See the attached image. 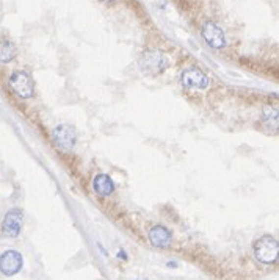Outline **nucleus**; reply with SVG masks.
<instances>
[{
	"label": "nucleus",
	"mask_w": 279,
	"mask_h": 280,
	"mask_svg": "<svg viewBox=\"0 0 279 280\" xmlns=\"http://www.w3.org/2000/svg\"><path fill=\"white\" fill-rule=\"evenodd\" d=\"M262 115H264V121L268 122V125H272V122H273V127L276 129L278 127V110L272 108L270 105H265L264 110H262Z\"/></svg>",
	"instance_id": "f8f14e48"
},
{
	"label": "nucleus",
	"mask_w": 279,
	"mask_h": 280,
	"mask_svg": "<svg viewBox=\"0 0 279 280\" xmlns=\"http://www.w3.org/2000/svg\"><path fill=\"white\" fill-rule=\"evenodd\" d=\"M203 38L204 41L213 49H223L226 46V36L225 31L221 30L215 22H205L203 25Z\"/></svg>",
	"instance_id": "6e6552de"
},
{
	"label": "nucleus",
	"mask_w": 279,
	"mask_h": 280,
	"mask_svg": "<svg viewBox=\"0 0 279 280\" xmlns=\"http://www.w3.org/2000/svg\"><path fill=\"white\" fill-rule=\"evenodd\" d=\"M22 230V211L19 209H11L5 214L2 221V233L8 238H16Z\"/></svg>",
	"instance_id": "0eeeda50"
},
{
	"label": "nucleus",
	"mask_w": 279,
	"mask_h": 280,
	"mask_svg": "<svg viewBox=\"0 0 279 280\" xmlns=\"http://www.w3.org/2000/svg\"><path fill=\"white\" fill-rule=\"evenodd\" d=\"M254 255L256 258L264 263V265H272L278 260V252H279V244L278 239L272 235H264L260 236L253 246Z\"/></svg>",
	"instance_id": "f03ea898"
},
{
	"label": "nucleus",
	"mask_w": 279,
	"mask_h": 280,
	"mask_svg": "<svg viewBox=\"0 0 279 280\" xmlns=\"http://www.w3.org/2000/svg\"><path fill=\"white\" fill-rule=\"evenodd\" d=\"M93 188L101 197H108L115 191V183L111 180L110 175L99 174V175H96L93 180Z\"/></svg>",
	"instance_id": "9d476101"
},
{
	"label": "nucleus",
	"mask_w": 279,
	"mask_h": 280,
	"mask_svg": "<svg viewBox=\"0 0 279 280\" xmlns=\"http://www.w3.org/2000/svg\"><path fill=\"white\" fill-rule=\"evenodd\" d=\"M168 266H170V268H176V263H174V261H173V263L168 261Z\"/></svg>",
	"instance_id": "4468645a"
},
{
	"label": "nucleus",
	"mask_w": 279,
	"mask_h": 280,
	"mask_svg": "<svg viewBox=\"0 0 279 280\" xmlns=\"http://www.w3.org/2000/svg\"><path fill=\"white\" fill-rule=\"evenodd\" d=\"M180 83L187 90H207L210 85V80L199 68H188L182 72Z\"/></svg>",
	"instance_id": "20e7f679"
},
{
	"label": "nucleus",
	"mask_w": 279,
	"mask_h": 280,
	"mask_svg": "<svg viewBox=\"0 0 279 280\" xmlns=\"http://www.w3.org/2000/svg\"><path fill=\"white\" fill-rule=\"evenodd\" d=\"M8 83H10L11 90L16 93V95H19L21 99H30L33 97L35 94V86H33V82H31L30 75L27 72L24 70H14L10 80H8Z\"/></svg>",
	"instance_id": "7ed1b4c3"
},
{
	"label": "nucleus",
	"mask_w": 279,
	"mask_h": 280,
	"mask_svg": "<svg viewBox=\"0 0 279 280\" xmlns=\"http://www.w3.org/2000/svg\"><path fill=\"white\" fill-rule=\"evenodd\" d=\"M24 258L18 251H5L0 255V273L3 276H14L22 269Z\"/></svg>",
	"instance_id": "423d86ee"
},
{
	"label": "nucleus",
	"mask_w": 279,
	"mask_h": 280,
	"mask_svg": "<svg viewBox=\"0 0 279 280\" xmlns=\"http://www.w3.org/2000/svg\"><path fill=\"white\" fill-rule=\"evenodd\" d=\"M52 141L55 142V146L61 150H71L77 142V135L74 129L71 125L61 124L58 127H55L52 130Z\"/></svg>",
	"instance_id": "39448f33"
},
{
	"label": "nucleus",
	"mask_w": 279,
	"mask_h": 280,
	"mask_svg": "<svg viewBox=\"0 0 279 280\" xmlns=\"http://www.w3.org/2000/svg\"><path fill=\"white\" fill-rule=\"evenodd\" d=\"M118 257H119V258H123V260H127V255H126L124 251H119V252H118Z\"/></svg>",
	"instance_id": "ddd939ff"
},
{
	"label": "nucleus",
	"mask_w": 279,
	"mask_h": 280,
	"mask_svg": "<svg viewBox=\"0 0 279 280\" xmlns=\"http://www.w3.org/2000/svg\"><path fill=\"white\" fill-rule=\"evenodd\" d=\"M138 66H140L143 74L151 75V77H155L158 74H162L163 70H166V68L170 66V60L162 52L148 50V52H145L140 57Z\"/></svg>",
	"instance_id": "f257e3e1"
},
{
	"label": "nucleus",
	"mask_w": 279,
	"mask_h": 280,
	"mask_svg": "<svg viewBox=\"0 0 279 280\" xmlns=\"http://www.w3.org/2000/svg\"><path fill=\"white\" fill-rule=\"evenodd\" d=\"M149 241L155 247H168L171 244V232L163 226H154L149 230Z\"/></svg>",
	"instance_id": "1a4fd4ad"
},
{
	"label": "nucleus",
	"mask_w": 279,
	"mask_h": 280,
	"mask_svg": "<svg viewBox=\"0 0 279 280\" xmlns=\"http://www.w3.org/2000/svg\"><path fill=\"white\" fill-rule=\"evenodd\" d=\"M14 57H16V47L13 46V43L6 41V39L0 41V63H8L14 60Z\"/></svg>",
	"instance_id": "9b49d317"
},
{
	"label": "nucleus",
	"mask_w": 279,
	"mask_h": 280,
	"mask_svg": "<svg viewBox=\"0 0 279 280\" xmlns=\"http://www.w3.org/2000/svg\"><path fill=\"white\" fill-rule=\"evenodd\" d=\"M105 2H111V0H105Z\"/></svg>",
	"instance_id": "2eb2a0df"
}]
</instances>
